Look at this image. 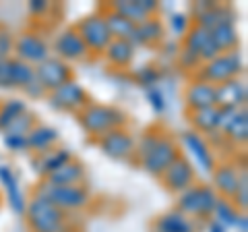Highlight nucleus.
<instances>
[{"mask_svg": "<svg viewBox=\"0 0 248 232\" xmlns=\"http://www.w3.org/2000/svg\"><path fill=\"white\" fill-rule=\"evenodd\" d=\"M25 220L31 232H68V218L40 193L27 201Z\"/></svg>", "mask_w": 248, "mask_h": 232, "instance_id": "f257e3e1", "label": "nucleus"}, {"mask_svg": "<svg viewBox=\"0 0 248 232\" xmlns=\"http://www.w3.org/2000/svg\"><path fill=\"white\" fill-rule=\"evenodd\" d=\"M79 125L83 127L85 133H89L91 137L97 139L114 129H122L126 125V114L114 106L89 102L79 112Z\"/></svg>", "mask_w": 248, "mask_h": 232, "instance_id": "f03ea898", "label": "nucleus"}, {"mask_svg": "<svg viewBox=\"0 0 248 232\" xmlns=\"http://www.w3.org/2000/svg\"><path fill=\"white\" fill-rule=\"evenodd\" d=\"M35 193H40L52 205H56L60 212H79L83 207L89 205L91 193L85 184H73V187H56L42 181V184L35 189Z\"/></svg>", "mask_w": 248, "mask_h": 232, "instance_id": "7ed1b4c3", "label": "nucleus"}, {"mask_svg": "<svg viewBox=\"0 0 248 232\" xmlns=\"http://www.w3.org/2000/svg\"><path fill=\"white\" fill-rule=\"evenodd\" d=\"M244 71V63L240 52H226V54H217L213 60L209 63H203L197 71V79L207 81L211 85H219L232 79H238L240 73Z\"/></svg>", "mask_w": 248, "mask_h": 232, "instance_id": "20e7f679", "label": "nucleus"}, {"mask_svg": "<svg viewBox=\"0 0 248 232\" xmlns=\"http://www.w3.org/2000/svg\"><path fill=\"white\" fill-rule=\"evenodd\" d=\"M217 193L211 189V184H192L188 191L180 193L178 197L176 210L188 215L190 220L195 218H209L215 210L217 203Z\"/></svg>", "mask_w": 248, "mask_h": 232, "instance_id": "39448f33", "label": "nucleus"}, {"mask_svg": "<svg viewBox=\"0 0 248 232\" xmlns=\"http://www.w3.org/2000/svg\"><path fill=\"white\" fill-rule=\"evenodd\" d=\"M180 156H182L180 145L174 141V137H170L166 133H159L157 141L153 143V148L147 151V156L139 162V164H141V168H145L149 174L161 176L164 170L172 164V162H176Z\"/></svg>", "mask_w": 248, "mask_h": 232, "instance_id": "423d86ee", "label": "nucleus"}, {"mask_svg": "<svg viewBox=\"0 0 248 232\" xmlns=\"http://www.w3.org/2000/svg\"><path fill=\"white\" fill-rule=\"evenodd\" d=\"M77 33L81 35V40L87 46L89 54H104V50L108 48V44L112 42V35L106 27V21L102 17V13H91L87 17H83L79 21V25L75 27Z\"/></svg>", "mask_w": 248, "mask_h": 232, "instance_id": "0eeeda50", "label": "nucleus"}, {"mask_svg": "<svg viewBox=\"0 0 248 232\" xmlns=\"http://www.w3.org/2000/svg\"><path fill=\"white\" fill-rule=\"evenodd\" d=\"M50 106L58 112H77L79 114L85 106L89 104V96L85 87L79 81H68L64 85H60L58 89H54L48 94Z\"/></svg>", "mask_w": 248, "mask_h": 232, "instance_id": "6e6552de", "label": "nucleus"}, {"mask_svg": "<svg viewBox=\"0 0 248 232\" xmlns=\"http://www.w3.org/2000/svg\"><path fill=\"white\" fill-rule=\"evenodd\" d=\"M97 141V148L102 149L104 156L112 158V160H133L135 156V137L130 131L126 129H114L110 133H106L102 137L95 139Z\"/></svg>", "mask_w": 248, "mask_h": 232, "instance_id": "1a4fd4ad", "label": "nucleus"}, {"mask_svg": "<svg viewBox=\"0 0 248 232\" xmlns=\"http://www.w3.org/2000/svg\"><path fill=\"white\" fill-rule=\"evenodd\" d=\"M35 68V79L42 83V87L46 89V94L58 89L60 85H64L68 81H73V68L71 65L62 63L56 56H48L46 60H42Z\"/></svg>", "mask_w": 248, "mask_h": 232, "instance_id": "9d476101", "label": "nucleus"}, {"mask_svg": "<svg viewBox=\"0 0 248 232\" xmlns=\"http://www.w3.org/2000/svg\"><path fill=\"white\" fill-rule=\"evenodd\" d=\"M13 52L17 54L15 58H19V60H23V63H27L31 66H37L42 60H46L50 56V46L40 33L25 32L15 40Z\"/></svg>", "mask_w": 248, "mask_h": 232, "instance_id": "9b49d317", "label": "nucleus"}, {"mask_svg": "<svg viewBox=\"0 0 248 232\" xmlns=\"http://www.w3.org/2000/svg\"><path fill=\"white\" fill-rule=\"evenodd\" d=\"M52 50L56 54V58H60L62 63H79V60L89 56V50L85 42L81 40V35L77 33L75 27H66L56 35V40L52 44Z\"/></svg>", "mask_w": 248, "mask_h": 232, "instance_id": "f8f14e48", "label": "nucleus"}, {"mask_svg": "<svg viewBox=\"0 0 248 232\" xmlns=\"http://www.w3.org/2000/svg\"><path fill=\"white\" fill-rule=\"evenodd\" d=\"M159 179H161V182H164V187L168 191L180 195V193L188 191L192 184H195L197 174H195V166H192V162L188 158L180 156L176 162H172V164L164 170V174H161Z\"/></svg>", "mask_w": 248, "mask_h": 232, "instance_id": "ddd939ff", "label": "nucleus"}, {"mask_svg": "<svg viewBox=\"0 0 248 232\" xmlns=\"http://www.w3.org/2000/svg\"><path fill=\"white\" fill-rule=\"evenodd\" d=\"M35 79V68L11 56L0 65V87L2 89H25Z\"/></svg>", "mask_w": 248, "mask_h": 232, "instance_id": "4468645a", "label": "nucleus"}, {"mask_svg": "<svg viewBox=\"0 0 248 232\" xmlns=\"http://www.w3.org/2000/svg\"><path fill=\"white\" fill-rule=\"evenodd\" d=\"M182 48L190 50L192 54H197V56L201 58V63H209V60H213L217 54H219V50H217V46H215L213 37H211V32L205 29V27L195 25V23H192L190 29L186 32Z\"/></svg>", "mask_w": 248, "mask_h": 232, "instance_id": "2eb2a0df", "label": "nucleus"}, {"mask_svg": "<svg viewBox=\"0 0 248 232\" xmlns=\"http://www.w3.org/2000/svg\"><path fill=\"white\" fill-rule=\"evenodd\" d=\"M240 174L242 168H238L236 164L223 162V164H215L213 172H211V184L213 191L217 193V197L221 195V199H232L234 193L238 191L240 184Z\"/></svg>", "mask_w": 248, "mask_h": 232, "instance_id": "dca6fc26", "label": "nucleus"}, {"mask_svg": "<svg viewBox=\"0 0 248 232\" xmlns=\"http://www.w3.org/2000/svg\"><path fill=\"white\" fill-rule=\"evenodd\" d=\"M221 135L236 145H244L248 139V114L246 108L238 110H221Z\"/></svg>", "mask_w": 248, "mask_h": 232, "instance_id": "f3484780", "label": "nucleus"}, {"mask_svg": "<svg viewBox=\"0 0 248 232\" xmlns=\"http://www.w3.org/2000/svg\"><path fill=\"white\" fill-rule=\"evenodd\" d=\"M110 9L120 13L130 23L139 25V23H143L151 17H157L159 2H155V0H118V2L110 4Z\"/></svg>", "mask_w": 248, "mask_h": 232, "instance_id": "a211bd4d", "label": "nucleus"}, {"mask_svg": "<svg viewBox=\"0 0 248 232\" xmlns=\"http://www.w3.org/2000/svg\"><path fill=\"white\" fill-rule=\"evenodd\" d=\"M248 89L246 83L240 79H232L226 83L215 85V99L217 108L221 110H238V108H246Z\"/></svg>", "mask_w": 248, "mask_h": 232, "instance_id": "6ab92c4d", "label": "nucleus"}, {"mask_svg": "<svg viewBox=\"0 0 248 232\" xmlns=\"http://www.w3.org/2000/svg\"><path fill=\"white\" fill-rule=\"evenodd\" d=\"M182 143H184V148L190 151V156L195 158V162L205 170V172H213L215 156H213L211 145L207 143V139L203 135L195 133V131H184L182 133Z\"/></svg>", "mask_w": 248, "mask_h": 232, "instance_id": "aec40b11", "label": "nucleus"}, {"mask_svg": "<svg viewBox=\"0 0 248 232\" xmlns=\"http://www.w3.org/2000/svg\"><path fill=\"white\" fill-rule=\"evenodd\" d=\"M184 102L188 106V110H203V108L217 106L215 102V85L195 79L184 91Z\"/></svg>", "mask_w": 248, "mask_h": 232, "instance_id": "412c9836", "label": "nucleus"}, {"mask_svg": "<svg viewBox=\"0 0 248 232\" xmlns=\"http://www.w3.org/2000/svg\"><path fill=\"white\" fill-rule=\"evenodd\" d=\"M85 179H87L85 166L79 160H68L66 164H62L58 170H54L44 181L50 184H56V187H73V184H83Z\"/></svg>", "mask_w": 248, "mask_h": 232, "instance_id": "4be33fe9", "label": "nucleus"}, {"mask_svg": "<svg viewBox=\"0 0 248 232\" xmlns=\"http://www.w3.org/2000/svg\"><path fill=\"white\" fill-rule=\"evenodd\" d=\"M164 35H166V27L157 17H151L143 23L135 25V33L130 37V44L135 46H157L164 42Z\"/></svg>", "mask_w": 248, "mask_h": 232, "instance_id": "5701e85b", "label": "nucleus"}, {"mask_svg": "<svg viewBox=\"0 0 248 232\" xmlns=\"http://www.w3.org/2000/svg\"><path fill=\"white\" fill-rule=\"evenodd\" d=\"M151 232H197V226L195 220H190L188 215H184L178 210H172L153 220Z\"/></svg>", "mask_w": 248, "mask_h": 232, "instance_id": "b1692460", "label": "nucleus"}, {"mask_svg": "<svg viewBox=\"0 0 248 232\" xmlns=\"http://www.w3.org/2000/svg\"><path fill=\"white\" fill-rule=\"evenodd\" d=\"M188 122L192 125V131L199 135H211L219 131L221 125V108L211 106L203 110H188Z\"/></svg>", "mask_w": 248, "mask_h": 232, "instance_id": "393cba45", "label": "nucleus"}, {"mask_svg": "<svg viewBox=\"0 0 248 232\" xmlns=\"http://www.w3.org/2000/svg\"><path fill=\"white\" fill-rule=\"evenodd\" d=\"M0 182L6 191L9 197V205L13 207V212L17 215H25V207H27V199L21 191V184L17 181V176L13 174V170L9 166H0Z\"/></svg>", "mask_w": 248, "mask_h": 232, "instance_id": "a878e982", "label": "nucleus"}, {"mask_svg": "<svg viewBox=\"0 0 248 232\" xmlns=\"http://www.w3.org/2000/svg\"><path fill=\"white\" fill-rule=\"evenodd\" d=\"M68 160H73L71 156V151H68L66 148H52L48 151H44V153H37V156L33 158V168L37 170L40 174H44V179L48 174H52L54 170H58L62 164H66Z\"/></svg>", "mask_w": 248, "mask_h": 232, "instance_id": "bb28decb", "label": "nucleus"}, {"mask_svg": "<svg viewBox=\"0 0 248 232\" xmlns=\"http://www.w3.org/2000/svg\"><path fill=\"white\" fill-rule=\"evenodd\" d=\"M58 131L46 125H35L33 129L29 131L27 135V149H31L37 156V153H44L52 148L58 145Z\"/></svg>", "mask_w": 248, "mask_h": 232, "instance_id": "cd10ccee", "label": "nucleus"}, {"mask_svg": "<svg viewBox=\"0 0 248 232\" xmlns=\"http://www.w3.org/2000/svg\"><path fill=\"white\" fill-rule=\"evenodd\" d=\"M102 17L106 21V27L110 32L112 40H124V42H130V37L135 33V23H130L128 19H124L120 13L112 11L110 6L108 9H102Z\"/></svg>", "mask_w": 248, "mask_h": 232, "instance_id": "c85d7f7f", "label": "nucleus"}, {"mask_svg": "<svg viewBox=\"0 0 248 232\" xmlns=\"http://www.w3.org/2000/svg\"><path fill=\"white\" fill-rule=\"evenodd\" d=\"M223 23H236V13L232 11L230 6L217 4V2H213L203 15H199V17L195 19V25L205 27V29H209V32L215 29L217 25H223Z\"/></svg>", "mask_w": 248, "mask_h": 232, "instance_id": "c756f323", "label": "nucleus"}, {"mask_svg": "<svg viewBox=\"0 0 248 232\" xmlns=\"http://www.w3.org/2000/svg\"><path fill=\"white\" fill-rule=\"evenodd\" d=\"M104 56L112 66L126 68L135 60V46L124 40H112L108 44V48L104 50Z\"/></svg>", "mask_w": 248, "mask_h": 232, "instance_id": "7c9ffc66", "label": "nucleus"}, {"mask_svg": "<svg viewBox=\"0 0 248 232\" xmlns=\"http://www.w3.org/2000/svg\"><path fill=\"white\" fill-rule=\"evenodd\" d=\"M211 37H213V42L217 46V50H219V54L238 50L240 37H238L236 23H223V25H217L215 29H211Z\"/></svg>", "mask_w": 248, "mask_h": 232, "instance_id": "2f4dec72", "label": "nucleus"}, {"mask_svg": "<svg viewBox=\"0 0 248 232\" xmlns=\"http://www.w3.org/2000/svg\"><path fill=\"white\" fill-rule=\"evenodd\" d=\"M23 112H27V106L21 99H9L0 104V133H4Z\"/></svg>", "mask_w": 248, "mask_h": 232, "instance_id": "473e14b6", "label": "nucleus"}, {"mask_svg": "<svg viewBox=\"0 0 248 232\" xmlns=\"http://www.w3.org/2000/svg\"><path fill=\"white\" fill-rule=\"evenodd\" d=\"M213 214H215V222H219V224H223V226H236V220H238V215H240V212L236 210L234 205H232V201L230 199H217V203H215V210H213Z\"/></svg>", "mask_w": 248, "mask_h": 232, "instance_id": "72a5a7b5", "label": "nucleus"}, {"mask_svg": "<svg viewBox=\"0 0 248 232\" xmlns=\"http://www.w3.org/2000/svg\"><path fill=\"white\" fill-rule=\"evenodd\" d=\"M230 201L240 214H246V210H248V172H246L244 166H242V174H240L238 191L234 193V197H232Z\"/></svg>", "mask_w": 248, "mask_h": 232, "instance_id": "f704fd0d", "label": "nucleus"}, {"mask_svg": "<svg viewBox=\"0 0 248 232\" xmlns=\"http://www.w3.org/2000/svg\"><path fill=\"white\" fill-rule=\"evenodd\" d=\"M35 125H37V122H35V116L27 110V112H23L19 118L15 120L9 129L4 131V135H25V137H27V135H29V131L33 129Z\"/></svg>", "mask_w": 248, "mask_h": 232, "instance_id": "c9c22d12", "label": "nucleus"}, {"mask_svg": "<svg viewBox=\"0 0 248 232\" xmlns=\"http://www.w3.org/2000/svg\"><path fill=\"white\" fill-rule=\"evenodd\" d=\"M190 19H188V15H184V13H174L172 17H170V27H172V32L176 35H186V32L190 29Z\"/></svg>", "mask_w": 248, "mask_h": 232, "instance_id": "e433bc0d", "label": "nucleus"}, {"mask_svg": "<svg viewBox=\"0 0 248 232\" xmlns=\"http://www.w3.org/2000/svg\"><path fill=\"white\" fill-rule=\"evenodd\" d=\"M137 81L141 83V85H145L147 89H151L159 81V71L155 66H143L141 71L137 73Z\"/></svg>", "mask_w": 248, "mask_h": 232, "instance_id": "4c0bfd02", "label": "nucleus"}, {"mask_svg": "<svg viewBox=\"0 0 248 232\" xmlns=\"http://www.w3.org/2000/svg\"><path fill=\"white\" fill-rule=\"evenodd\" d=\"M178 65H180L184 71H190V68H199L203 63H201V58L197 54H192L186 48H180V52H178Z\"/></svg>", "mask_w": 248, "mask_h": 232, "instance_id": "58836bf2", "label": "nucleus"}, {"mask_svg": "<svg viewBox=\"0 0 248 232\" xmlns=\"http://www.w3.org/2000/svg\"><path fill=\"white\" fill-rule=\"evenodd\" d=\"M4 145L11 151L19 153L23 149H27V137L25 135H4Z\"/></svg>", "mask_w": 248, "mask_h": 232, "instance_id": "ea45409f", "label": "nucleus"}, {"mask_svg": "<svg viewBox=\"0 0 248 232\" xmlns=\"http://www.w3.org/2000/svg\"><path fill=\"white\" fill-rule=\"evenodd\" d=\"M13 44H15V40L11 37V33L0 32V63H4V60H9V58H11Z\"/></svg>", "mask_w": 248, "mask_h": 232, "instance_id": "a19ab883", "label": "nucleus"}, {"mask_svg": "<svg viewBox=\"0 0 248 232\" xmlns=\"http://www.w3.org/2000/svg\"><path fill=\"white\" fill-rule=\"evenodd\" d=\"M147 98H149V102H151V108L155 112H164V108H166V99H164V94L157 89V87H151V89H147Z\"/></svg>", "mask_w": 248, "mask_h": 232, "instance_id": "79ce46f5", "label": "nucleus"}, {"mask_svg": "<svg viewBox=\"0 0 248 232\" xmlns=\"http://www.w3.org/2000/svg\"><path fill=\"white\" fill-rule=\"evenodd\" d=\"M27 11L31 15H35V17H44V15L50 11V2H44V0H31V2L27 4Z\"/></svg>", "mask_w": 248, "mask_h": 232, "instance_id": "37998d69", "label": "nucleus"}, {"mask_svg": "<svg viewBox=\"0 0 248 232\" xmlns=\"http://www.w3.org/2000/svg\"><path fill=\"white\" fill-rule=\"evenodd\" d=\"M23 91H25V96H29V98H42V96H46V89L42 87V83L37 79L31 81Z\"/></svg>", "mask_w": 248, "mask_h": 232, "instance_id": "c03bdc74", "label": "nucleus"}, {"mask_svg": "<svg viewBox=\"0 0 248 232\" xmlns=\"http://www.w3.org/2000/svg\"><path fill=\"white\" fill-rule=\"evenodd\" d=\"M236 228H238L240 232H248V218H246V214H240V215H238Z\"/></svg>", "mask_w": 248, "mask_h": 232, "instance_id": "a18cd8bd", "label": "nucleus"}, {"mask_svg": "<svg viewBox=\"0 0 248 232\" xmlns=\"http://www.w3.org/2000/svg\"><path fill=\"white\" fill-rule=\"evenodd\" d=\"M209 232H228V228L223 226V224H219V222H213L211 226H209Z\"/></svg>", "mask_w": 248, "mask_h": 232, "instance_id": "49530a36", "label": "nucleus"}, {"mask_svg": "<svg viewBox=\"0 0 248 232\" xmlns=\"http://www.w3.org/2000/svg\"><path fill=\"white\" fill-rule=\"evenodd\" d=\"M0 203H2V195H0Z\"/></svg>", "mask_w": 248, "mask_h": 232, "instance_id": "de8ad7c7", "label": "nucleus"}, {"mask_svg": "<svg viewBox=\"0 0 248 232\" xmlns=\"http://www.w3.org/2000/svg\"><path fill=\"white\" fill-rule=\"evenodd\" d=\"M0 65H2V63H0Z\"/></svg>", "mask_w": 248, "mask_h": 232, "instance_id": "09e8293b", "label": "nucleus"}]
</instances>
